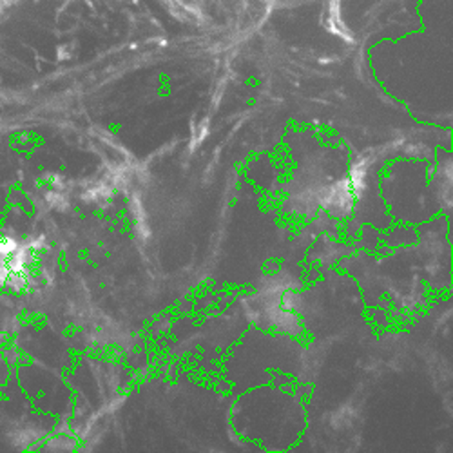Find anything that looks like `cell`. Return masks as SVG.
Masks as SVG:
<instances>
[{
  "instance_id": "1",
  "label": "cell",
  "mask_w": 453,
  "mask_h": 453,
  "mask_svg": "<svg viewBox=\"0 0 453 453\" xmlns=\"http://www.w3.org/2000/svg\"><path fill=\"white\" fill-rule=\"evenodd\" d=\"M15 4V0H0V13L8 12Z\"/></svg>"
}]
</instances>
